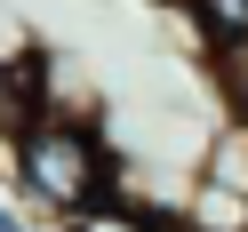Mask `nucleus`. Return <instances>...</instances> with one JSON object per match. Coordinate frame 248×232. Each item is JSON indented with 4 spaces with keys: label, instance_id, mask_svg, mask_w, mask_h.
<instances>
[{
    "label": "nucleus",
    "instance_id": "3",
    "mask_svg": "<svg viewBox=\"0 0 248 232\" xmlns=\"http://www.w3.org/2000/svg\"><path fill=\"white\" fill-rule=\"evenodd\" d=\"M200 184L248 200V120H216V136L200 144Z\"/></svg>",
    "mask_w": 248,
    "mask_h": 232
},
{
    "label": "nucleus",
    "instance_id": "1",
    "mask_svg": "<svg viewBox=\"0 0 248 232\" xmlns=\"http://www.w3.org/2000/svg\"><path fill=\"white\" fill-rule=\"evenodd\" d=\"M8 184H16L24 208H40V216L64 224L88 200L120 192V152H112V136H104L96 112H80V104H40V112L8 136Z\"/></svg>",
    "mask_w": 248,
    "mask_h": 232
},
{
    "label": "nucleus",
    "instance_id": "2",
    "mask_svg": "<svg viewBox=\"0 0 248 232\" xmlns=\"http://www.w3.org/2000/svg\"><path fill=\"white\" fill-rule=\"evenodd\" d=\"M56 232H184V224L160 216L152 200H136V192H104V200H88L80 216H64Z\"/></svg>",
    "mask_w": 248,
    "mask_h": 232
},
{
    "label": "nucleus",
    "instance_id": "6",
    "mask_svg": "<svg viewBox=\"0 0 248 232\" xmlns=\"http://www.w3.org/2000/svg\"><path fill=\"white\" fill-rule=\"evenodd\" d=\"M0 160H8V136H0Z\"/></svg>",
    "mask_w": 248,
    "mask_h": 232
},
{
    "label": "nucleus",
    "instance_id": "7",
    "mask_svg": "<svg viewBox=\"0 0 248 232\" xmlns=\"http://www.w3.org/2000/svg\"><path fill=\"white\" fill-rule=\"evenodd\" d=\"M240 232H248V224H240Z\"/></svg>",
    "mask_w": 248,
    "mask_h": 232
},
{
    "label": "nucleus",
    "instance_id": "4",
    "mask_svg": "<svg viewBox=\"0 0 248 232\" xmlns=\"http://www.w3.org/2000/svg\"><path fill=\"white\" fill-rule=\"evenodd\" d=\"M176 16L192 24L200 56H216V48H240V40H248V0H176Z\"/></svg>",
    "mask_w": 248,
    "mask_h": 232
},
{
    "label": "nucleus",
    "instance_id": "5",
    "mask_svg": "<svg viewBox=\"0 0 248 232\" xmlns=\"http://www.w3.org/2000/svg\"><path fill=\"white\" fill-rule=\"evenodd\" d=\"M208 88H216V104H224V120H248V40L208 56Z\"/></svg>",
    "mask_w": 248,
    "mask_h": 232
}]
</instances>
